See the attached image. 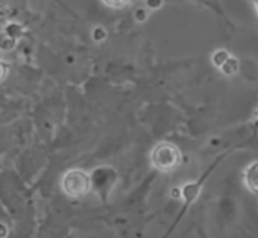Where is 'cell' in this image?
<instances>
[{
    "instance_id": "1",
    "label": "cell",
    "mask_w": 258,
    "mask_h": 238,
    "mask_svg": "<svg viewBox=\"0 0 258 238\" xmlns=\"http://www.w3.org/2000/svg\"><path fill=\"white\" fill-rule=\"evenodd\" d=\"M151 164L160 171H173L178 169L183 163V155L180 150L171 143L158 144L151 151Z\"/></svg>"
},
{
    "instance_id": "2",
    "label": "cell",
    "mask_w": 258,
    "mask_h": 238,
    "mask_svg": "<svg viewBox=\"0 0 258 238\" xmlns=\"http://www.w3.org/2000/svg\"><path fill=\"white\" fill-rule=\"evenodd\" d=\"M60 186L70 198H82L92 188V178L85 170L72 169L63 175Z\"/></svg>"
},
{
    "instance_id": "3",
    "label": "cell",
    "mask_w": 258,
    "mask_h": 238,
    "mask_svg": "<svg viewBox=\"0 0 258 238\" xmlns=\"http://www.w3.org/2000/svg\"><path fill=\"white\" fill-rule=\"evenodd\" d=\"M92 178V187L98 192V194H107L111 187L116 181V174L108 166L97 168L91 175Z\"/></svg>"
},
{
    "instance_id": "4",
    "label": "cell",
    "mask_w": 258,
    "mask_h": 238,
    "mask_svg": "<svg viewBox=\"0 0 258 238\" xmlns=\"http://www.w3.org/2000/svg\"><path fill=\"white\" fill-rule=\"evenodd\" d=\"M202 187H203V181L186 183L181 187V198L184 199V208L183 211L180 212V214H179V218L183 217V214L185 213L188 207L190 206V204H193L194 202L198 199L199 194H201L202 192Z\"/></svg>"
},
{
    "instance_id": "5",
    "label": "cell",
    "mask_w": 258,
    "mask_h": 238,
    "mask_svg": "<svg viewBox=\"0 0 258 238\" xmlns=\"http://www.w3.org/2000/svg\"><path fill=\"white\" fill-rule=\"evenodd\" d=\"M243 179L248 191L258 196V161H253L247 166Z\"/></svg>"
},
{
    "instance_id": "6",
    "label": "cell",
    "mask_w": 258,
    "mask_h": 238,
    "mask_svg": "<svg viewBox=\"0 0 258 238\" xmlns=\"http://www.w3.org/2000/svg\"><path fill=\"white\" fill-rule=\"evenodd\" d=\"M239 67H241V66H239V61L237 60L236 57H233V55H231V57L228 58V61L222 66L221 71L224 76L231 77V76H234L238 73Z\"/></svg>"
},
{
    "instance_id": "7",
    "label": "cell",
    "mask_w": 258,
    "mask_h": 238,
    "mask_svg": "<svg viewBox=\"0 0 258 238\" xmlns=\"http://www.w3.org/2000/svg\"><path fill=\"white\" fill-rule=\"evenodd\" d=\"M229 57H231V53H229L228 50L218 49L213 53V55H212V62H213V65L216 66L217 68H219V70H221L222 66H223L224 63L228 61Z\"/></svg>"
},
{
    "instance_id": "8",
    "label": "cell",
    "mask_w": 258,
    "mask_h": 238,
    "mask_svg": "<svg viewBox=\"0 0 258 238\" xmlns=\"http://www.w3.org/2000/svg\"><path fill=\"white\" fill-rule=\"evenodd\" d=\"M22 27H20L19 24H17V23H9V24L5 27V35H8V37H12L17 39L18 37L22 35Z\"/></svg>"
},
{
    "instance_id": "9",
    "label": "cell",
    "mask_w": 258,
    "mask_h": 238,
    "mask_svg": "<svg viewBox=\"0 0 258 238\" xmlns=\"http://www.w3.org/2000/svg\"><path fill=\"white\" fill-rule=\"evenodd\" d=\"M106 37H107V32H106L102 27H96L95 29H93L92 39L95 40V42H102V40L106 39Z\"/></svg>"
},
{
    "instance_id": "10",
    "label": "cell",
    "mask_w": 258,
    "mask_h": 238,
    "mask_svg": "<svg viewBox=\"0 0 258 238\" xmlns=\"http://www.w3.org/2000/svg\"><path fill=\"white\" fill-rule=\"evenodd\" d=\"M107 7L113 8V9H121V8H125L131 0H102Z\"/></svg>"
},
{
    "instance_id": "11",
    "label": "cell",
    "mask_w": 258,
    "mask_h": 238,
    "mask_svg": "<svg viewBox=\"0 0 258 238\" xmlns=\"http://www.w3.org/2000/svg\"><path fill=\"white\" fill-rule=\"evenodd\" d=\"M15 44H17V39H15V38H12V37H8L7 35V37H5L2 42V49L3 50H10L15 47Z\"/></svg>"
},
{
    "instance_id": "12",
    "label": "cell",
    "mask_w": 258,
    "mask_h": 238,
    "mask_svg": "<svg viewBox=\"0 0 258 238\" xmlns=\"http://www.w3.org/2000/svg\"><path fill=\"white\" fill-rule=\"evenodd\" d=\"M135 19L136 22L139 23L146 22V19H148V12H146L144 8H139V9H136L135 12Z\"/></svg>"
},
{
    "instance_id": "13",
    "label": "cell",
    "mask_w": 258,
    "mask_h": 238,
    "mask_svg": "<svg viewBox=\"0 0 258 238\" xmlns=\"http://www.w3.org/2000/svg\"><path fill=\"white\" fill-rule=\"evenodd\" d=\"M145 4L149 9L151 10H158L163 7L164 0H145Z\"/></svg>"
},
{
    "instance_id": "14",
    "label": "cell",
    "mask_w": 258,
    "mask_h": 238,
    "mask_svg": "<svg viewBox=\"0 0 258 238\" xmlns=\"http://www.w3.org/2000/svg\"><path fill=\"white\" fill-rule=\"evenodd\" d=\"M0 65H2V81H4L5 78H7L8 72L10 71V67L8 66V63L4 62V61H2V63H0Z\"/></svg>"
},
{
    "instance_id": "15",
    "label": "cell",
    "mask_w": 258,
    "mask_h": 238,
    "mask_svg": "<svg viewBox=\"0 0 258 238\" xmlns=\"http://www.w3.org/2000/svg\"><path fill=\"white\" fill-rule=\"evenodd\" d=\"M171 196H173L174 198H181V188H174L173 191H171Z\"/></svg>"
},
{
    "instance_id": "16",
    "label": "cell",
    "mask_w": 258,
    "mask_h": 238,
    "mask_svg": "<svg viewBox=\"0 0 258 238\" xmlns=\"http://www.w3.org/2000/svg\"><path fill=\"white\" fill-rule=\"evenodd\" d=\"M2 228H3L2 237H7V231H5V224H2Z\"/></svg>"
},
{
    "instance_id": "17",
    "label": "cell",
    "mask_w": 258,
    "mask_h": 238,
    "mask_svg": "<svg viewBox=\"0 0 258 238\" xmlns=\"http://www.w3.org/2000/svg\"><path fill=\"white\" fill-rule=\"evenodd\" d=\"M256 12H257V14H258V0H256Z\"/></svg>"
}]
</instances>
